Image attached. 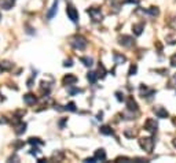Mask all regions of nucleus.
Listing matches in <instances>:
<instances>
[{"label": "nucleus", "instance_id": "nucleus-15", "mask_svg": "<svg viewBox=\"0 0 176 163\" xmlns=\"http://www.w3.org/2000/svg\"><path fill=\"white\" fill-rule=\"evenodd\" d=\"M94 156L96 160H106V152H105V150H96L94 153Z\"/></svg>", "mask_w": 176, "mask_h": 163}, {"label": "nucleus", "instance_id": "nucleus-7", "mask_svg": "<svg viewBox=\"0 0 176 163\" xmlns=\"http://www.w3.org/2000/svg\"><path fill=\"white\" fill-rule=\"evenodd\" d=\"M62 82H63V85H66V86H73V85L77 82V77L73 75V74H68L62 78Z\"/></svg>", "mask_w": 176, "mask_h": 163}, {"label": "nucleus", "instance_id": "nucleus-36", "mask_svg": "<svg viewBox=\"0 0 176 163\" xmlns=\"http://www.w3.org/2000/svg\"><path fill=\"white\" fill-rule=\"evenodd\" d=\"M172 144H173V147L176 148V138H173V141H172Z\"/></svg>", "mask_w": 176, "mask_h": 163}, {"label": "nucleus", "instance_id": "nucleus-10", "mask_svg": "<svg viewBox=\"0 0 176 163\" xmlns=\"http://www.w3.org/2000/svg\"><path fill=\"white\" fill-rule=\"evenodd\" d=\"M23 101H25V104H28V106H35L37 99H36V96L32 95V93H26V95L23 96Z\"/></svg>", "mask_w": 176, "mask_h": 163}, {"label": "nucleus", "instance_id": "nucleus-2", "mask_svg": "<svg viewBox=\"0 0 176 163\" xmlns=\"http://www.w3.org/2000/svg\"><path fill=\"white\" fill-rule=\"evenodd\" d=\"M154 140L151 138V137H143V138H140L139 140V145H140V148L142 150H144L146 152H153V150H154Z\"/></svg>", "mask_w": 176, "mask_h": 163}, {"label": "nucleus", "instance_id": "nucleus-30", "mask_svg": "<svg viewBox=\"0 0 176 163\" xmlns=\"http://www.w3.org/2000/svg\"><path fill=\"white\" fill-rule=\"evenodd\" d=\"M69 93L70 95H76V93H81V89H69Z\"/></svg>", "mask_w": 176, "mask_h": 163}, {"label": "nucleus", "instance_id": "nucleus-37", "mask_svg": "<svg viewBox=\"0 0 176 163\" xmlns=\"http://www.w3.org/2000/svg\"><path fill=\"white\" fill-rule=\"evenodd\" d=\"M172 124H173V125H175V126H176V118H173V119H172Z\"/></svg>", "mask_w": 176, "mask_h": 163}, {"label": "nucleus", "instance_id": "nucleus-21", "mask_svg": "<svg viewBox=\"0 0 176 163\" xmlns=\"http://www.w3.org/2000/svg\"><path fill=\"white\" fill-rule=\"evenodd\" d=\"M147 13L150 14L151 16H158V15H160V10H158L157 7H150V8L147 10Z\"/></svg>", "mask_w": 176, "mask_h": 163}, {"label": "nucleus", "instance_id": "nucleus-34", "mask_svg": "<svg viewBox=\"0 0 176 163\" xmlns=\"http://www.w3.org/2000/svg\"><path fill=\"white\" fill-rule=\"evenodd\" d=\"M37 152H39V150H37V148H33V150L30 151V153H32V155H37Z\"/></svg>", "mask_w": 176, "mask_h": 163}, {"label": "nucleus", "instance_id": "nucleus-12", "mask_svg": "<svg viewBox=\"0 0 176 163\" xmlns=\"http://www.w3.org/2000/svg\"><path fill=\"white\" fill-rule=\"evenodd\" d=\"M127 107L129 111H138V103L134 100L132 96H129V98L127 99Z\"/></svg>", "mask_w": 176, "mask_h": 163}, {"label": "nucleus", "instance_id": "nucleus-6", "mask_svg": "<svg viewBox=\"0 0 176 163\" xmlns=\"http://www.w3.org/2000/svg\"><path fill=\"white\" fill-rule=\"evenodd\" d=\"M118 42H120L121 45H124V47H132L134 45V39L131 36H120L118 37Z\"/></svg>", "mask_w": 176, "mask_h": 163}, {"label": "nucleus", "instance_id": "nucleus-1", "mask_svg": "<svg viewBox=\"0 0 176 163\" xmlns=\"http://www.w3.org/2000/svg\"><path fill=\"white\" fill-rule=\"evenodd\" d=\"M70 44H72V47H74L76 49H84L85 47H87V40L84 39L83 36H80V34H76V36H73L72 39H70Z\"/></svg>", "mask_w": 176, "mask_h": 163}, {"label": "nucleus", "instance_id": "nucleus-9", "mask_svg": "<svg viewBox=\"0 0 176 163\" xmlns=\"http://www.w3.org/2000/svg\"><path fill=\"white\" fill-rule=\"evenodd\" d=\"M154 112H156V115L158 118H168V111L165 110L164 107H161V106H157L156 108H154Z\"/></svg>", "mask_w": 176, "mask_h": 163}, {"label": "nucleus", "instance_id": "nucleus-3", "mask_svg": "<svg viewBox=\"0 0 176 163\" xmlns=\"http://www.w3.org/2000/svg\"><path fill=\"white\" fill-rule=\"evenodd\" d=\"M88 15L91 16V19L94 22H101L103 19V13L101 11V8H96V7H91V8H88L87 10Z\"/></svg>", "mask_w": 176, "mask_h": 163}, {"label": "nucleus", "instance_id": "nucleus-26", "mask_svg": "<svg viewBox=\"0 0 176 163\" xmlns=\"http://www.w3.org/2000/svg\"><path fill=\"white\" fill-rule=\"evenodd\" d=\"M63 66H65V67H72V66H73V60H72V59H66L65 62H63Z\"/></svg>", "mask_w": 176, "mask_h": 163}, {"label": "nucleus", "instance_id": "nucleus-25", "mask_svg": "<svg viewBox=\"0 0 176 163\" xmlns=\"http://www.w3.org/2000/svg\"><path fill=\"white\" fill-rule=\"evenodd\" d=\"M65 110H66V111H76V104L73 103V101H70L69 104L65 106Z\"/></svg>", "mask_w": 176, "mask_h": 163}, {"label": "nucleus", "instance_id": "nucleus-24", "mask_svg": "<svg viewBox=\"0 0 176 163\" xmlns=\"http://www.w3.org/2000/svg\"><path fill=\"white\" fill-rule=\"evenodd\" d=\"M136 71H138V66L136 65H131L129 71H128V75H129V77H132V75L136 74Z\"/></svg>", "mask_w": 176, "mask_h": 163}, {"label": "nucleus", "instance_id": "nucleus-20", "mask_svg": "<svg viewBox=\"0 0 176 163\" xmlns=\"http://www.w3.org/2000/svg\"><path fill=\"white\" fill-rule=\"evenodd\" d=\"M99 75L96 74V73L95 71H90L87 74V78H88V81L91 82V84H95V82H96V78H98Z\"/></svg>", "mask_w": 176, "mask_h": 163}, {"label": "nucleus", "instance_id": "nucleus-8", "mask_svg": "<svg viewBox=\"0 0 176 163\" xmlns=\"http://www.w3.org/2000/svg\"><path fill=\"white\" fill-rule=\"evenodd\" d=\"M154 93H156V92H154L153 89H149L147 86H144V85H140V96H142V98H151Z\"/></svg>", "mask_w": 176, "mask_h": 163}, {"label": "nucleus", "instance_id": "nucleus-35", "mask_svg": "<svg viewBox=\"0 0 176 163\" xmlns=\"http://www.w3.org/2000/svg\"><path fill=\"white\" fill-rule=\"evenodd\" d=\"M116 160H129V158H117Z\"/></svg>", "mask_w": 176, "mask_h": 163}, {"label": "nucleus", "instance_id": "nucleus-16", "mask_svg": "<svg viewBox=\"0 0 176 163\" xmlns=\"http://www.w3.org/2000/svg\"><path fill=\"white\" fill-rule=\"evenodd\" d=\"M113 58H114V63H117V65H121V63H124L125 60H127V58H125L124 55H121V54H118V52H114Z\"/></svg>", "mask_w": 176, "mask_h": 163}, {"label": "nucleus", "instance_id": "nucleus-23", "mask_svg": "<svg viewBox=\"0 0 176 163\" xmlns=\"http://www.w3.org/2000/svg\"><path fill=\"white\" fill-rule=\"evenodd\" d=\"M29 144H32V145H43V141L40 140V138H35V137H30L29 138Z\"/></svg>", "mask_w": 176, "mask_h": 163}, {"label": "nucleus", "instance_id": "nucleus-14", "mask_svg": "<svg viewBox=\"0 0 176 163\" xmlns=\"http://www.w3.org/2000/svg\"><path fill=\"white\" fill-rule=\"evenodd\" d=\"M143 29H144V25L143 23H136L132 26V32H134L135 36H140L142 33H143Z\"/></svg>", "mask_w": 176, "mask_h": 163}, {"label": "nucleus", "instance_id": "nucleus-11", "mask_svg": "<svg viewBox=\"0 0 176 163\" xmlns=\"http://www.w3.org/2000/svg\"><path fill=\"white\" fill-rule=\"evenodd\" d=\"M56 11H58V0H55V1H54V4H52L51 8H50V11L47 13V19H52V18L55 16Z\"/></svg>", "mask_w": 176, "mask_h": 163}, {"label": "nucleus", "instance_id": "nucleus-38", "mask_svg": "<svg viewBox=\"0 0 176 163\" xmlns=\"http://www.w3.org/2000/svg\"><path fill=\"white\" fill-rule=\"evenodd\" d=\"M0 19H2V14H0Z\"/></svg>", "mask_w": 176, "mask_h": 163}, {"label": "nucleus", "instance_id": "nucleus-18", "mask_svg": "<svg viewBox=\"0 0 176 163\" xmlns=\"http://www.w3.org/2000/svg\"><path fill=\"white\" fill-rule=\"evenodd\" d=\"M101 133L102 134H106V136H113L114 134V132H113V129H111L110 126H101Z\"/></svg>", "mask_w": 176, "mask_h": 163}, {"label": "nucleus", "instance_id": "nucleus-13", "mask_svg": "<svg viewBox=\"0 0 176 163\" xmlns=\"http://www.w3.org/2000/svg\"><path fill=\"white\" fill-rule=\"evenodd\" d=\"M0 7L3 10H11L14 7V0H0Z\"/></svg>", "mask_w": 176, "mask_h": 163}, {"label": "nucleus", "instance_id": "nucleus-17", "mask_svg": "<svg viewBox=\"0 0 176 163\" xmlns=\"http://www.w3.org/2000/svg\"><path fill=\"white\" fill-rule=\"evenodd\" d=\"M80 62L84 66H87V67H91L94 65V59L90 58V56H83V58H80Z\"/></svg>", "mask_w": 176, "mask_h": 163}, {"label": "nucleus", "instance_id": "nucleus-32", "mask_svg": "<svg viewBox=\"0 0 176 163\" xmlns=\"http://www.w3.org/2000/svg\"><path fill=\"white\" fill-rule=\"evenodd\" d=\"M171 66L176 67V54L175 55H172V58H171Z\"/></svg>", "mask_w": 176, "mask_h": 163}, {"label": "nucleus", "instance_id": "nucleus-19", "mask_svg": "<svg viewBox=\"0 0 176 163\" xmlns=\"http://www.w3.org/2000/svg\"><path fill=\"white\" fill-rule=\"evenodd\" d=\"M25 130H26V124H23V122H21L20 125H17V126H15V133L17 134L25 133Z\"/></svg>", "mask_w": 176, "mask_h": 163}, {"label": "nucleus", "instance_id": "nucleus-28", "mask_svg": "<svg viewBox=\"0 0 176 163\" xmlns=\"http://www.w3.org/2000/svg\"><path fill=\"white\" fill-rule=\"evenodd\" d=\"M116 98H117L118 101H123V100H124V95H123L121 92H116Z\"/></svg>", "mask_w": 176, "mask_h": 163}, {"label": "nucleus", "instance_id": "nucleus-22", "mask_svg": "<svg viewBox=\"0 0 176 163\" xmlns=\"http://www.w3.org/2000/svg\"><path fill=\"white\" fill-rule=\"evenodd\" d=\"M13 67V63H10V62H0V68L2 70H10V68Z\"/></svg>", "mask_w": 176, "mask_h": 163}, {"label": "nucleus", "instance_id": "nucleus-33", "mask_svg": "<svg viewBox=\"0 0 176 163\" xmlns=\"http://www.w3.org/2000/svg\"><path fill=\"white\" fill-rule=\"evenodd\" d=\"M123 3H135V4H138L139 3V0H123Z\"/></svg>", "mask_w": 176, "mask_h": 163}, {"label": "nucleus", "instance_id": "nucleus-31", "mask_svg": "<svg viewBox=\"0 0 176 163\" xmlns=\"http://www.w3.org/2000/svg\"><path fill=\"white\" fill-rule=\"evenodd\" d=\"M125 136L127 137H134V136H136V132H129V130H125Z\"/></svg>", "mask_w": 176, "mask_h": 163}, {"label": "nucleus", "instance_id": "nucleus-4", "mask_svg": "<svg viewBox=\"0 0 176 163\" xmlns=\"http://www.w3.org/2000/svg\"><path fill=\"white\" fill-rule=\"evenodd\" d=\"M66 14H68L69 19L72 21V22H77V21H78V11L76 10L73 6H68V7H66Z\"/></svg>", "mask_w": 176, "mask_h": 163}, {"label": "nucleus", "instance_id": "nucleus-27", "mask_svg": "<svg viewBox=\"0 0 176 163\" xmlns=\"http://www.w3.org/2000/svg\"><path fill=\"white\" fill-rule=\"evenodd\" d=\"M99 73H101V74H99V77H102V78H103L105 74H106V70H105V67L102 65L99 66Z\"/></svg>", "mask_w": 176, "mask_h": 163}, {"label": "nucleus", "instance_id": "nucleus-29", "mask_svg": "<svg viewBox=\"0 0 176 163\" xmlns=\"http://www.w3.org/2000/svg\"><path fill=\"white\" fill-rule=\"evenodd\" d=\"M173 86H176V74L172 77V80H171L169 82V88H173Z\"/></svg>", "mask_w": 176, "mask_h": 163}, {"label": "nucleus", "instance_id": "nucleus-5", "mask_svg": "<svg viewBox=\"0 0 176 163\" xmlns=\"http://www.w3.org/2000/svg\"><path fill=\"white\" fill-rule=\"evenodd\" d=\"M157 122L156 119H153V118H149V119H146V122H144V130L150 132V133H154V132L157 130Z\"/></svg>", "mask_w": 176, "mask_h": 163}]
</instances>
